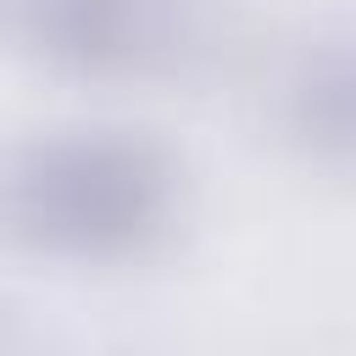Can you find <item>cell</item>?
Instances as JSON below:
<instances>
[{"label": "cell", "mask_w": 356, "mask_h": 356, "mask_svg": "<svg viewBox=\"0 0 356 356\" xmlns=\"http://www.w3.org/2000/svg\"><path fill=\"white\" fill-rule=\"evenodd\" d=\"M184 200L178 150L145 128L72 122L0 145V245L33 261H145L178 234Z\"/></svg>", "instance_id": "1"}, {"label": "cell", "mask_w": 356, "mask_h": 356, "mask_svg": "<svg viewBox=\"0 0 356 356\" xmlns=\"http://www.w3.org/2000/svg\"><path fill=\"white\" fill-rule=\"evenodd\" d=\"M28 61L72 83L200 78L234 39L228 0H11Z\"/></svg>", "instance_id": "2"}, {"label": "cell", "mask_w": 356, "mask_h": 356, "mask_svg": "<svg viewBox=\"0 0 356 356\" xmlns=\"http://www.w3.org/2000/svg\"><path fill=\"white\" fill-rule=\"evenodd\" d=\"M273 122L300 161L323 172H350L356 161V33L345 17L306 28L295 50L278 61Z\"/></svg>", "instance_id": "3"}, {"label": "cell", "mask_w": 356, "mask_h": 356, "mask_svg": "<svg viewBox=\"0 0 356 356\" xmlns=\"http://www.w3.org/2000/svg\"><path fill=\"white\" fill-rule=\"evenodd\" d=\"M0 356H44L28 317H22V306H11L6 295H0Z\"/></svg>", "instance_id": "4"}, {"label": "cell", "mask_w": 356, "mask_h": 356, "mask_svg": "<svg viewBox=\"0 0 356 356\" xmlns=\"http://www.w3.org/2000/svg\"><path fill=\"white\" fill-rule=\"evenodd\" d=\"M6 6H11V0H0V28H6Z\"/></svg>", "instance_id": "5"}]
</instances>
